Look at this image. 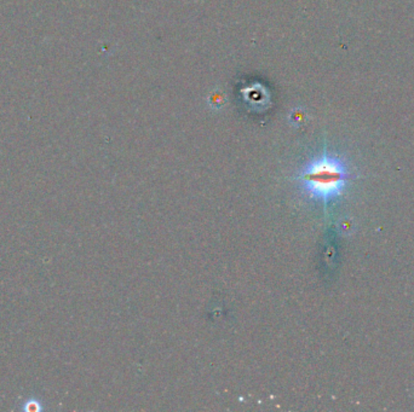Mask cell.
Returning <instances> with one entry per match:
<instances>
[{
  "mask_svg": "<svg viewBox=\"0 0 414 412\" xmlns=\"http://www.w3.org/2000/svg\"><path fill=\"white\" fill-rule=\"evenodd\" d=\"M349 175L344 160L338 155L324 151L305 164L298 180L310 199L329 204L343 195Z\"/></svg>",
  "mask_w": 414,
  "mask_h": 412,
  "instance_id": "obj_1",
  "label": "cell"
},
{
  "mask_svg": "<svg viewBox=\"0 0 414 412\" xmlns=\"http://www.w3.org/2000/svg\"><path fill=\"white\" fill-rule=\"evenodd\" d=\"M43 402H40L39 399H35V398H30L27 399L23 405H22V410L25 412H40L43 411Z\"/></svg>",
  "mask_w": 414,
  "mask_h": 412,
  "instance_id": "obj_2",
  "label": "cell"
},
{
  "mask_svg": "<svg viewBox=\"0 0 414 412\" xmlns=\"http://www.w3.org/2000/svg\"><path fill=\"white\" fill-rule=\"evenodd\" d=\"M209 102H210V105H212L214 108H220V107L225 105V97L220 95V92H215V94L209 98Z\"/></svg>",
  "mask_w": 414,
  "mask_h": 412,
  "instance_id": "obj_3",
  "label": "cell"
}]
</instances>
